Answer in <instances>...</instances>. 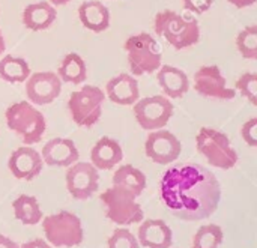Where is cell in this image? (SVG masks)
<instances>
[{
    "instance_id": "11",
    "label": "cell",
    "mask_w": 257,
    "mask_h": 248,
    "mask_svg": "<svg viewBox=\"0 0 257 248\" xmlns=\"http://www.w3.org/2000/svg\"><path fill=\"white\" fill-rule=\"evenodd\" d=\"M181 152L182 145L173 133L164 128L149 131L145 142V154L151 161L160 166H169L179 158Z\"/></svg>"
},
{
    "instance_id": "12",
    "label": "cell",
    "mask_w": 257,
    "mask_h": 248,
    "mask_svg": "<svg viewBox=\"0 0 257 248\" xmlns=\"http://www.w3.org/2000/svg\"><path fill=\"white\" fill-rule=\"evenodd\" d=\"M26 83V95L33 105L51 104L62 92V81L56 72L42 71L29 75Z\"/></svg>"
},
{
    "instance_id": "14",
    "label": "cell",
    "mask_w": 257,
    "mask_h": 248,
    "mask_svg": "<svg viewBox=\"0 0 257 248\" xmlns=\"http://www.w3.org/2000/svg\"><path fill=\"white\" fill-rule=\"evenodd\" d=\"M8 167L14 178L20 181H33L41 175L44 161L36 149L30 146H21L11 154Z\"/></svg>"
},
{
    "instance_id": "30",
    "label": "cell",
    "mask_w": 257,
    "mask_h": 248,
    "mask_svg": "<svg viewBox=\"0 0 257 248\" xmlns=\"http://www.w3.org/2000/svg\"><path fill=\"white\" fill-rule=\"evenodd\" d=\"M241 137L242 140L251 146V148H256L257 146V119L256 117H251L248 119L242 128H241Z\"/></svg>"
},
{
    "instance_id": "19",
    "label": "cell",
    "mask_w": 257,
    "mask_h": 248,
    "mask_svg": "<svg viewBox=\"0 0 257 248\" xmlns=\"http://www.w3.org/2000/svg\"><path fill=\"white\" fill-rule=\"evenodd\" d=\"M157 71H158L157 80L167 98L178 99V98H182L188 92L190 80H188V75L182 69L176 66L164 65V66H160Z\"/></svg>"
},
{
    "instance_id": "20",
    "label": "cell",
    "mask_w": 257,
    "mask_h": 248,
    "mask_svg": "<svg viewBox=\"0 0 257 248\" xmlns=\"http://www.w3.org/2000/svg\"><path fill=\"white\" fill-rule=\"evenodd\" d=\"M57 18V11L50 2H38L24 8L23 24L32 32H41L53 26Z\"/></svg>"
},
{
    "instance_id": "2",
    "label": "cell",
    "mask_w": 257,
    "mask_h": 248,
    "mask_svg": "<svg viewBox=\"0 0 257 248\" xmlns=\"http://www.w3.org/2000/svg\"><path fill=\"white\" fill-rule=\"evenodd\" d=\"M154 29L173 48L184 50L200 41V26L193 17H182L175 11H161L155 15Z\"/></svg>"
},
{
    "instance_id": "7",
    "label": "cell",
    "mask_w": 257,
    "mask_h": 248,
    "mask_svg": "<svg viewBox=\"0 0 257 248\" xmlns=\"http://www.w3.org/2000/svg\"><path fill=\"white\" fill-rule=\"evenodd\" d=\"M105 206V217L117 226H131L143 221L145 212L137 197L119 187H110L101 194Z\"/></svg>"
},
{
    "instance_id": "33",
    "label": "cell",
    "mask_w": 257,
    "mask_h": 248,
    "mask_svg": "<svg viewBox=\"0 0 257 248\" xmlns=\"http://www.w3.org/2000/svg\"><path fill=\"white\" fill-rule=\"evenodd\" d=\"M0 248H20V244H17L9 236H5L0 233Z\"/></svg>"
},
{
    "instance_id": "16",
    "label": "cell",
    "mask_w": 257,
    "mask_h": 248,
    "mask_svg": "<svg viewBox=\"0 0 257 248\" xmlns=\"http://www.w3.org/2000/svg\"><path fill=\"white\" fill-rule=\"evenodd\" d=\"M105 93L114 104L134 105L140 98V87L134 75L122 72L107 81Z\"/></svg>"
},
{
    "instance_id": "35",
    "label": "cell",
    "mask_w": 257,
    "mask_h": 248,
    "mask_svg": "<svg viewBox=\"0 0 257 248\" xmlns=\"http://www.w3.org/2000/svg\"><path fill=\"white\" fill-rule=\"evenodd\" d=\"M5 48H6V41H5V36H3V33L0 30V56L5 53Z\"/></svg>"
},
{
    "instance_id": "6",
    "label": "cell",
    "mask_w": 257,
    "mask_h": 248,
    "mask_svg": "<svg viewBox=\"0 0 257 248\" xmlns=\"http://www.w3.org/2000/svg\"><path fill=\"white\" fill-rule=\"evenodd\" d=\"M123 48L128 56L130 69L137 77L155 72L161 66V48L154 36H151L148 32L130 36L125 41Z\"/></svg>"
},
{
    "instance_id": "15",
    "label": "cell",
    "mask_w": 257,
    "mask_h": 248,
    "mask_svg": "<svg viewBox=\"0 0 257 248\" xmlns=\"http://www.w3.org/2000/svg\"><path fill=\"white\" fill-rule=\"evenodd\" d=\"M42 161L51 167H69L77 163L80 158V152L77 145L71 139H51L48 140L41 152Z\"/></svg>"
},
{
    "instance_id": "9",
    "label": "cell",
    "mask_w": 257,
    "mask_h": 248,
    "mask_svg": "<svg viewBox=\"0 0 257 248\" xmlns=\"http://www.w3.org/2000/svg\"><path fill=\"white\" fill-rule=\"evenodd\" d=\"M134 117L146 131L164 128L173 116V104L167 96L152 95L139 99L134 104Z\"/></svg>"
},
{
    "instance_id": "24",
    "label": "cell",
    "mask_w": 257,
    "mask_h": 248,
    "mask_svg": "<svg viewBox=\"0 0 257 248\" xmlns=\"http://www.w3.org/2000/svg\"><path fill=\"white\" fill-rule=\"evenodd\" d=\"M63 83L69 84H81L87 78V66L84 59L77 53H69L63 57L57 72H56Z\"/></svg>"
},
{
    "instance_id": "17",
    "label": "cell",
    "mask_w": 257,
    "mask_h": 248,
    "mask_svg": "<svg viewBox=\"0 0 257 248\" xmlns=\"http://www.w3.org/2000/svg\"><path fill=\"white\" fill-rule=\"evenodd\" d=\"M137 241L146 248H169L173 245V232L164 220H145L142 221Z\"/></svg>"
},
{
    "instance_id": "22",
    "label": "cell",
    "mask_w": 257,
    "mask_h": 248,
    "mask_svg": "<svg viewBox=\"0 0 257 248\" xmlns=\"http://www.w3.org/2000/svg\"><path fill=\"white\" fill-rule=\"evenodd\" d=\"M113 185L123 188L139 197L146 188V176L133 164H125L113 173Z\"/></svg>"
},
{
    "instance_id": "4",
    "label": "cell",
    "mask_w": 257,
    "mask_h": 248,
    "mask_svg": "<svg viewBox=\"0 0 257 248\" xmlns=\"http://www.w3.org/2000/svg\"><path fill=\"white\" fill-rule=\"evenodd\" d=\"M42 230L45 241L54 248H72L84 239L83 223L80 217L69 211H59L42 218Z\"/></svg>"
},
{
    "instance_id": "18",
    "label": "cell",
    "mask_w": 257,
    "mask_h": 248,
    "mask_svg": "<svg viewBox=\"0 0 257 248\" xmlns=\"http://www.w3.org/2000/svg\"><path fill=\"white\" fill-rule=\"evenodd\" d=\"M123 158L122 146L117 140L110 137H101L90 151V163L98 170H111Z\"/></svg>"
},
{
    "instance_id": "36",
    "label": "cell",
    "mask_w": 257,
    "mask_h": 248,
    "mask_svg": "<svg viewBox=\"0 0 257 248\" xmlns=\"http://www.w3.org/2000/svg\"><path fill=\"white\" fill-rule=\"evenodd\" d=\"M53 6H63V5H66V3H69L71 0H48Z\"/></svg>"
},
{
    "instance_id": "8",
    "label": "cell",
    "mask_w": 257,
    "mask_h": 248,
    "mask_svg": "<svg viewBox=\"0 0 257 248\" xmlns=\"http://www.w3.org/2000/svg\"><path fill=\"white\" fill-rule=\"evenodd\" d=\"M104 101L105 95L99 87L84 84L81 89L72 92L69 96L68 108L72 120L83 128L93 127L102 114Z\"/></svg>"
},
{
    "instance_id": "10",
    "label": "cell",
    "mask_w": 257,
    "mask_h": 248,
    "mask_svg": "<svg viewBox=\"0 0 257 248\" xmlns=\"http://www.w3.org/2000/svg\"><path fill=\"white\" fill-rule=\"evenodd\" d=\"M99 187V170L92 163L77 161L68 167L66 188L75 200L90 199Z\"/></svg>"
},
{
    "instance_id": "31",
    "label": "cell",
    "mask_w": 257,
    "mask_h": 248,
    "mask_svg": "<svg viewBox=\"0 0 257 248\" xmlns=\"http://www.w3.org/2000/svg\"><path fill=\"white\" fill-rule=\"evenodd\" d=\"M212 5H214V0H182V6L187 11L194 12L197 15H202L206 11H209Z\"/></svg>"
},
{
    "instance_id": "23",
    "label": "cell",
    "mask_w": 257,
    "mask_h": 248,
    "mask_svg": "<svg viewBox=\"0 0 257 248\" xmlns=\"http://www.w3.org/2000/svg\"><path fill=\"white\" fill-rule=\"evenodd\" d=\"M14 217L24 226H36L42 221L44 214L35 196L21 194L12 202Z\"/></svg>"
},
{
    "instance_id": "29",
    "label": "cell",
    "mask_w": 257,
    "mask_h": 248,
    "mask_svg": "<svg viewBox=\"0 0 257 248\" xmlns=\"http://www.w3.org/2000/svg\"><path fill=\"white\" fill-rule=\"evenodd\" d=\"M236 90L245 96L253 105H257V75L254 72H244L236 80Z\"/></svg>"
},
{
    "instance_id": "26",
    "label": "cell",
    "mask_w": 257,
    "mask_h": 248,
    "mask_svg": "<svg viewBox=\"0 0 257 248\" xmlns=\"http://www.w3.org/2000/svg\"><path fill=\"white\" fill-rule=\"evenodd\" d=\"M224 241V232L218 224L202 226L194 238L191 248H220Z\"/></svg>"
},
{
    "instance_id": "27",
    "label": "cell",
    "mask_w": 257,
    "mask_h": 248,
    "mask_svg": "<svg viewBox=\"0 0 257 248\" xmlns=\"http://www.w3.org/2000/svg\"><path fill=\"white\" fill-rule=\"evenodd\" d=\"M236 47L242 57L248 60L257 59V26L250 24L236 36Z\"/></svg>"
},
{
    "instance_id": "5",
    "label": "cell",
    "mask_w": 257,
    "mask_h": 248,
    "mask_svg": "<svg viewBox=\"0 0 257 248\" xmlns=\"http://www.w3.org/2000/svg\"><path fill=\"white\" fill-rule=\"evenodd\" d=\"M196 146L212 167L230 170L238 164V152L223 131L206 127L202 128L196 136Z\"/></svg>"
},
{
    "instance_id": "25",
    "label": "cell",
    "mask_w": 257,
    "mask_h": 248,
    "mask_svg": "<svg viewBox=\"0 0 257 248\" xmlns=\"http://www.w3.org/2000/svg\"><path fill=\"white\" fill-rule=\"evenodd\" d=\"M32 74L26 59L6 54L0 59V78L8 83H24Z\"/></svg>"
},
{
    "instance_id": "3",
    "label": "cell",
    "mask_w": 257,
    "mask_h": 248,
    "mask_svg": "<svg viewBox=\"0 0 257 248\" xmlns=\"http://www.w3.org/2000/svg\"><path fill=\"white\" fill-rule=\"evenodd\" d=\"M6 125L26 146L41 142L47 130L44 114L29 101H18L6 108Z\"/></svg>"
},
{
    "instance_id": "28",
    "label": "cell",
    "mask_w": 257,
    "mask_h": 248,
    "mask_svg": "<svg viewBox=\"0 0 257 248\" xmlns=\"http://www.w3.org/2000/svg\"><path fill=\"white\" fill-rule=\"evenodd\" d=\"M107 248H140L137 236L126 227H117L107 241Z\"/></svg>"
},
{
    "instance_id": "13",
    "label": "cell",
    "mask_w": 257,
    "mask_h": 248,
    "mask_svg": "<svg viewBox=\"0 0 257 248\" xmlns=\"http://www.w3.org/2000/svg\"><path fill=\"white\" fill-rule=\"evenodd\" d=\"M194 89L206 98L233 99L236 92L227 86V80L217 65L202 66L194 74Z\"/></svg>"
},
{
    "instance_id": "37",
    "label": "cell",
    "mask_w": 257,
    "mask_h": 248,
    "mask_svg": "<svg viewBox=\"0 0 257 248\" xmlns=\"http://www.w3.org/2000/svg\"><path fill=\"white\" fill-rule=\"evenodd\" d=\"M169 248H172V247H169Z\"/></svg>"
},
{
    "instance_id": "21",
    "label": "cell",
    "mask_w": 257,
    "mask_h": 248,
    "mask_svg": "<svg viewBox=\"0 0 257 248\" xmlns=\"http://www.w3.org/2000/svg\"><path fill=\"white\" fill-rule=\"evenodd\" d=\"M78 18L86 29L95 33H101L110 26V12L99 0L83 2L78 8Z\"/></svg>"
},
{
    "instance_id": "34",
    "label": "cell",
    "mask_w": 257,
    "mask_h": 248,
    "mask_svg": "<svg viewBox=\"0 0 257 248\" xmlns=\"http://www.w3.org/2000/svg\"><path fill=\"white\" fill-rule=\"evenodd\" d=\"M257 0H229V3H232L235 8L238 9H244V8H248V6H253Z\"/></svg>"
},
{
    "instance_id": "32",
    "label": "cell",
    "mask_w": 257,
    "mask_h": 248,
    "mask_svg": "<svg viewBox=\"0 0 257 248\" xmlns=\"http://www.w3.org/2000/svg\"><path fill=\"white\" fill-rule=\"evenodd\" d=\"M20 248H54V247H53V245H50L45 239L36 238V239H32V241H27V242L21 244Z\"/></svg>"
},
{
    "instance_id": "1",
    "label": "cell",
    "mask_w": 257,
    "mask_h": 248,
    "mask_svg": "<svg viewBox=\"0 0 257 248\" xmlns=\"http://www.w3.org/2000/svg\"><path fill=\"white\" fill-rule=\"evenodd\" d=\"M164 206L182 221L209 218L221 202L217 176L196 163H181L167 169L158 184Z\"/></svg>"
}]
</instances>
